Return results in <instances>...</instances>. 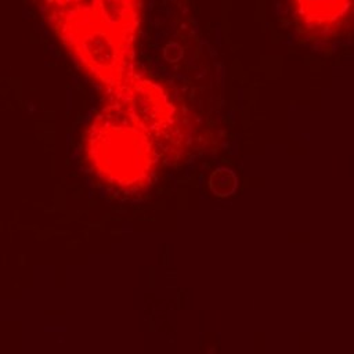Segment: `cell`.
<instances>
[{
  "label": "cell",
  "mask_w": 354,
  "mask_h": 354,
  "mask_svg": "<svg viewBox=\"0 0 354 354\" xmlns=\"http://www.w3.org/2000/svg\"><path fill=\"white\" fill-rule=\"evenodd\" d=\"M46 18L71 57L102 93L115 88L137 66L134 48L108 29L88 3L46 11Z\"/></svg>",
  "instance_id": "3957f363"
},
{
  "label": "cell",
  "mask_w": 354,
  "mask_h": 354,
  "mask_svg": "<svg viewBox=\"0 0 354 354\" xmlns=\"http://www.w3.org/2000/svg\"><path fill=\"white\" fill-rule=\"evenodd\" d=\"M156 142L160 155L177 159L195 145L199 129L194 116L162 83L137 66L115 88L102 93Z\"/></svg>",
  "instance_id": "7a4b0ae2"
},
{
  "label": "cell",
  "mask_w": 354,
  "mask_h": 354,
  "mask_svg": "<svg viewBox=\"0 0 354 354\" xmlns=\"http://www.w3.org/2000/svg\"><path fill=\"white\" fill-rule=\"evenodd\" d=\"M300 30L313 40H332L354 28V0H290Z\"/></svg>",
  "instance_id": "277c9868"
},
{
  "label": "cell",
  "mask_w": 354,
  "mask_h": 354,
  "mask_svg": "<svg viewBox=\"0 0 354 354\" xmlns=\"http://www.w3.org/2000/svg\"><path fill=\"white\" fill-rule=\"evenodd\" d=\"M93 14L127 46L136 47L142 0H90Z\"/></svg>",
  "instance_id": "5b68a950"
},
{
  "label": "cell",
  "mask_w": 354,
  "mask_h": 354,
  "mask_svg": "<svg viewBox=\"0 0 354 354\" xmlns=\"http://www.w3.org/2000/svg\"><path fill=\"white\" fill-rule=\"evenodd\" d=\"M46 11H57V10H64L68 7H72L75 4L83 3V0H40Z\"/></svg>",
  "instance_id": "8992f818"
},
{
  "label": "cell",
  "mask_w": 354,
  "mask_h": 354,
  "mask_svg": "<svg viewBox=\"0 0 354 354\" xmlns=\"http://www.w3.org/2000/svg\"><path fill=\"white\" fill-rule=\"evenodd\" d=\"M84 156L101 181L119 191L134 194L152 184L160 151L148 133L115 104L105 101L87 127Z\"/></svg>",
  "instance_id": "6da1fadb"
}]
</instances>
